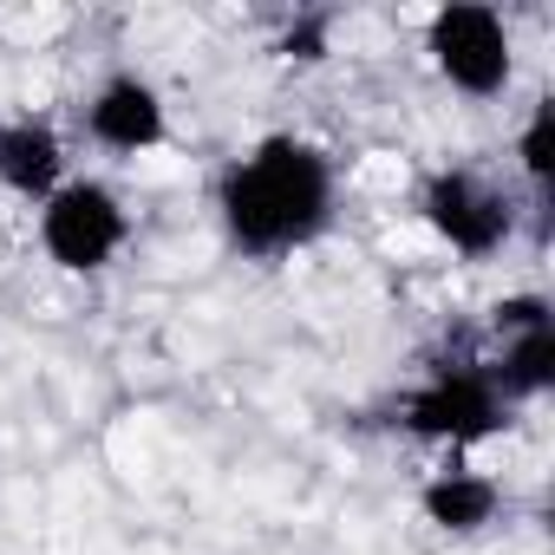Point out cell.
I'll list each match as a JSON object with an SVG mask.
<instances>
[{
  "instance_id": "cell-3",
  "label": "cell",
  "mask_w": 555,
  "mask_h": 555,
  "mask_svg": "<svg viewBox=\"0 0 555 555\" xmlns=\"http://www.w3.org/2000/svg\"><path fill=\"white\" fill-rule=\"evenodd\" d=\"M425 60L457 99H503L516 86V34L490 0H444L425 14Z\"/></svg>"
},
{
  "instance_id": "cell-11",
  "label": "cell",
  "mask_w": 555,
  "mask_h": 555,
  "mask_svg": "<svg viewBox=\"0 0 555 555\" xmlns=\"http://www.w3.org/2000/svg\"><path fill=\"white\" fill-rule=\"evenodd\" d=\"M282 53H288V60H301V66H314V60H327V21H301V27H288V40H282Z\"/></svg>"
},
{
  "instance_id": "cell-9",
  "label": "cell",
  "mask_w": 555,
  "mask_h": 555,
  "mask_svg": "<svg viewBox=\"0 0 555 555\" xmlns=\"http://www.w3.org/2000/svg\"><path fill=\"white\" fill-rule=\"evenodd\" d=\"M503 509V483L490 470H470V464H444L418 483V516L438 529V535H483Z\"/></svg>"
},
{
  "instance_id": "cell-4",
  "label": "cell",
  "mask_w": 555,
  "mask_h": 555,
  "mask_svg": "<svg viewBox=\"0 0 555 555\" xmlns=\"http://www.w3.org/2000/svg\"><path fill=\"white\" fill-rule=\"evenodd\" d=\"M40 255L60 274H105L131 242V209L105 177H66L34 216Z\"/></svg>"
},
{
  "instance_id": "cell-1",
  "label": "cell",
  "mask_w": 555,
  "mask_h": 555,
  "mask_svg": "<svg viewBox=\"0 0 555 555\" xmlns=\"http://www.w3.org/2000/svg\"><path fill=\"white\" fill-rule=\"evenodd\" d=\"M340 170L301 131H268L216 170V222L242 261H288L334 229Z\"/></svg>"
},
{
  "instance_id": "cell-10",
  "label": "cell",
  "mask_w": 555,
  "mask_h": 555,
  "mask_svg": "<svg viewBox=\"0 0 555 555\" xmlns=\"http://www.w3.org/2000/svg\"><path fill=\"white\" fill-rule=\"evenodd\" d=\"M516 157H522V177H529L535 190L555 183V99H535V105H529V118H522V131H516Z\"/></svg>"
},
{
  "instance_id": "cell-5",
  "label": "cell",
  "mask_w": 555,
  "mask_h": 555,
  "mask_svg": "<svg viewBox=\"0 0 555 555\" xmlns=\"http://www.w3.org/2000/svg\"><path fill=\"white\" fill-rule=\"evenodd\" d=\"M418 222L431 229L438 248L457 261H496L516 235V203L503 183H490L470 164H444L418 183Z\"/></svg>"
},
{
  "instance_id": "cell-7",
  "label": "cell",
  "mask_w": 555,
  "mask_h": 555,
  "mask_svg": "<svg viewBox=\"0 0 555 555\" xmlns=\"http://www.w3.org/2000/svg\"><path fill=\"white\" fill-rule=\"evenodd\" d=\"M86 138L112 157H144L170 138V105L144 73H105L86 99Z\"/></svg>"
},
{
  "instance_id": "cell-8",
  "label": "cell",
  "mask_w": 555,
  "mask_h": 555,
  "mask_svg": "<svg viewBox=\"0 0 555 555\" xmlns=\"http://www.w3.org/2000/svg\"><path fill=\"white\" fill-rule=\"evenodd\" d=\"M66 177H73L66 170V138H60L53 118H34V112L0 118V190L40 209Z\"/></svg>"
},
{
  "instance_id": "cell-2",
  "label": "cell",
  "mask_w": 555,
  "mask_h": 555,
  "mask_svg": "<svg viewBox=\"0 0 555 555\" xmlns=\"http://www.w3.org/2000/svg\"><path fill=\"white\" fill-rule=\"evenodd\" d=\"M509 399L496 392L490 366L483 360H451V366H431L405 399H399V431L418 438V444H438L451 457L464 451H483L509 431Z\"/></svg>"
},
{
  "instance_id": "cell-6",
  "label": "cell",
  "mask_w": 555,
  "mask_h": 555,
  "mask_svg": "<svg viewBox=\"0 0 555 555\" xmlns=\"http://www.w3.org/2000/svg\"><path fill=\"white\" fill-rule=\"evenodd\" d=\"M490 327L503 340V353L483 360L496 392L509 405H529V399L555 392V308H548V295H503L490 308Z\"/></svg>"
}]
</instances>
